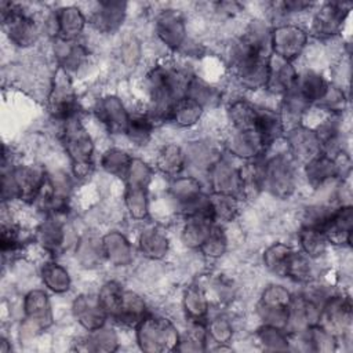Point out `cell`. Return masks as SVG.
I'll return each instance as SVG.
<instances>
[{
  "instance_id": "obj_26",
  "label": "cell",
  "mask_w": 353,
  "mask_h": 353,
  "mask_svg": "<svg viewBox=\"0 0 353 353\" xmlns=\"http://www.w3.org/2000/svg\"><path fill=\"white\" fill-rule=\"evenodd\" d=\"M156 121L148 112H130V119L125 130V137L135 146H145L150 142Z\"/></svg>"
},
{
  "instance_id": "obj_38",
  "label": "cell",
  "mask_w": 353,
  "mask_h": 353,
  "mask_svg": "<svg viewBox=\"0 0 353 353\" xmlns=\"http://www.w3.org/2000/svg\"><path fill=\"white\" fill-rule=\"evenodd\" d=\"M123 294H124V288L116 280H109L105 284H102V287L97 294L101 306L106 312L108 317L112 320L117 316L120 310V306L123 302Z\"/></svg>"
},
{
  "instance_id": "obj_17",
  "label": "cell",
  "mask_w": 353,
  "mask_h": 353,
  "mask_svg": "<svg viewBox=\"0 0 353 353\" xmlns=\"http://www.w3.org/2000/svg\"><path fill=\"white\" fill-rule=\"evenodd\" d=\"M63 215H47L36 230V240L51 255H59L68 241V226L62 221Z\"/></svg>"
},
{
  "instance_id": "obj_29",
  "label": "cell",
  "mask_w": 353,
  "mask_h": 353,
  "mask_svg": "<svg viewBox=\"0 0 353 353\" xmlns=\"http://www.w3.org/2000/svg\"><path fill=\"white\" fill-rule=\"evenodd\" d=\"M258 105L247 99H236L228 108V119L233 130H254Z\"/></svg>"
},
{
  "instance_id": "obj_2",
  "label": "cell",
  "mask_w": 353,
  "mask_h": 353,
  "mask_svg": "<svg viewBox=\"0 0 353 353\" xmlns=\"http://www.w3.org/2000/svg\"><path fill=\"white\" fill-rule=\"evenodd\" d=\"M137 341L148 352L176 350L179 334L171 320L163 316L148 314L137 327Z\"/></svg>"
},
{
  "instance_id": "obj_43",
  "label": "cell",
  "mask_w": 353,
  "mask_h": 353,
  "mask_svg": "<svg viewBox=\"0 0 353 353\" xmlns=\"http://www.w3.org/2000/svg\"><path fill=\"white\" fill-rule=\"evenodd\" d=\"M120 55H121V61L131 66V65H135L139 58H141V44L139 41L137 40V37H130L127 39L121 47H120Z\"/></svg>"
},
{
  "instance_id": "obj_5",
  "label": "cell",
  "mask_w": 353,
  "mask_h": 353,
  "mask_svg": "<svg viewBox=\"0 0 353 353\" xmlns=\"http://www.w3.org/2000/svg\"><path fill=\"white\" fill-rule=\"evenodd\" d=\"M125 205L135 221L146 219L149 214L148 188L152 179V168L139 159H134L125 176Z\"/></svg>"
},
{
  "instance_id": "obj_42",
  "label": "cell",
  "mask_w": 353,
  "mask_h": 353,
  "mask_svg": "<svg viewBox=\"0 0 353 353\" xmlns=\"http://www.w3.org/2000/svg\"><path fill=\"white\" fill-rule=\"evenodd\" d=\"M207 332L208 339H212L215 343L223 345L232 338V325L225 317H215L211 321L207 320Z\"/></svg>"
},
{
  "instance_id": "obj_10",
  "label": "cell",
  "mask_w": 353,
  "mask_h": 353,
  "mask_svg": "<svg viewBox=\"0 0 353 353\" xmlns=\"http://www.w3.org/2000/svg\"><path fill=\"white\" fill-rule=\"evenodd\" d=\"M319 325L336 338L347 334L352 325L350 296L345 294H331L321 305Z\"/></svg>"
},
{
  "instance_id": "obj_40",
  "label": "cell",
  "mask_w": 353,
  "mask_h": 353,
  "mask_svg": "<svg viewBox=\"0 0 353 353\" xmlns=\"http://www.w3.org/2000/svg\"><path fill=\"white\" fill-rule=\"evenodd\" d=\"M226 248H228V237L225 234V230H223L222 225L215 223L211 228V230H210L208 236L205 237V240L203 241V244L200 245L199 251L204 256L215 259V258L222 256L225 254Z\"/></svg>"
},
{
  "instance_id": "obj_39",
  "label": "cell",
  "mask_w": 353,
  "mask_h": 353,
  "mask_svg": "<svg viewBox=\"0 0 353 353\" xmlns=\"http://www.w3.org/2000/svg\"><path fill=\"white\" fill-rule=\"evenodd\" d=\"M117 342L119 339L116 332L103 325L94 331H88V335L81 339V349L94 352H112L117 349Z\"/></svg>"
},
{
  "instance_id": "obj_25",
  "label": "cell",
  "mask_w": 353,
  "mask_h": 353,
  "mask_svg": "<svg viewBox=\"0 0 353 353\" xmlns=\"http://www.w3.org/2000/svg\"><path fill=\"white\" fill-rule=\"evenodd\" d=\"M146 316L148 307L143 298L134 291L124 290L120 310L113 320L125 327H137Z\"/></svg>"
},
{
  "instance_id": "obj_23",
  "label": "cell",
  "mask_w": 353,
  "mask_h": 353,
  "mask_svg": "<svg viewBox=\"0 0 353 353\" xmlns=\"http://www.w3.org/2000/svg\"><path fill=\"white\" fill-rule=\"evenodd\" d=\"M156 167L161 174L176 178L188 167L186 152L176 143H164L157 152Z\"/></svg>"
},
{
  "instance_id": "obj_28",
  "label": "cell",
  "mask_w": 353,
  "mask_h": 353,
  "mask_svg": "<svg viewBox=\"0 0 353 353\" xmlns=\"http://www.w3.org/2000/svg\"><path fill=\"white\" fill-rule=\"evenodd\" d=\"M138 247L142 255L150 259H161L168 252L170 241L167 237V233H164L163 229L159 226H152L145 230H142Z\"/></svg>"
},
{
  "instance_id": "obj_37",
  "label": "cell",
  "mask_w": 353,
  "mask_h": 353,
  "mask_svg": "<svg viewBox=\"0 0 353 353\" xmlns=\"http://www.w3.org/2000/svg\"><path fill=\"white\" fill-rule=\"evenodd\" d=\"M294 251L295 250L291 245L284 243H274L273 245L268 247L263 252V263L266 269L280 277H284L287 263Z\"/></svg>"
},
{
  "instance_id": "obj_33",
  "label": "cell",
  "mask_w": 353,
  "mask_h": 353,
  "mask_svg": "<svg viewBox=\"0 0 353 353\" xmlns=\"http://www.w3.org/2000/svg\"><path fill=\"white\" fill-rule=\"evenodd\" d=\"M203 113H204V108L200 103H197L189 97H185L176 102V105L174 106L170 114L168 121L174 123L178 127L186 128L197 124Z\"/></svg>"
},
{
  "instance_id": "obj_6",
  "label": "cell",
  "mask_w": 353,
  "mask_h": 353,
  "mask_svg": "<svg viewBox=\"0 0 353 353\" xmlns=\"http://www.w3.org/2000/svg\"><path fill=\"white\" fill-rule=\"evenodd\" d=\"M352 3L328 1L320 4L313 10L312 23L309 28V36L319 40H331L341 34L343 25L350 14Z\"/></svg>"
},
{
  "instance_id": "obj_20",
  "label": "cell",
  "mask_w": 353,
  "mask_h": 353,
  "mask_svg": "<svg viewBox=\"0 0 353 353\" xmlns=\"http://www.w3.org/2000/svg\"><path fill=\"white\" fill-rule=\"evenodd\" d=\"M298 70L294 68L292 62L284 61L276 55L269 58V73L265 90L273 95H284L296 81Z\"/></svg>"
},
{
  "instance_id": "obj_15",
  "label": "cell",
  "mask_w": 353,
  "mask_h": 353,
  "mask_svg": "<svg viewBox=\"0 0 353 353\" xmlns=\"http://www.w3.org/2000/svg\"><path fill=\"white\" fill-rule=\"evenodd\" d=\"M127 15V3L123 1H98L90 11L88 22L101 33L112 34L124 23Z\"/></svg>"
},
{
  "instance_id": "obj_14",
  "label": "cell",
  "mask_w": 353,
  "mask_h": 353,
  "mask_svg": "<svg viewBox=\"0 0 353 353\" xmlns=\"http://www.w3.org/2000/svg\"><path fill=\"white\" fill-rule=\"evenodd\" d=\"M97 119L102 125L114 135H124L130 119V112L125 109L121 99L116 95H106L98 99L94 108Z\"/></svg>"
},
{
  "instance_id": "obj_16",
  "label": "cell",
  "mask_w": 353,
  "mask_h": 353,
  "mask_svg": "<svg viewBox=\"0 0 353 353\" xmlns=\"http://www.w3.org/2000/svg\"><path fill=\"white\" fill-rule=\"evenodd\" d=\"M55 39L76 40L83 33L88 18L77 6H62L52 11Z\"/></svg>"
},
{
  "instance_id": "obj_30",
  "label": "cell",
  "mask_w": 353,
  "mask_h": 353,
  "mask_svg": "<svg viewBox=\"0 0 353 353\" xmlns=\"http://www.w3.org/2000/svg\"><path fill=\"white\" fill-rule=\"evenodd\" d=\"M298 241L301 248L299 251L313 261L321 258L328 247L325 236L319 229L307 226H301L298 233Z\"/></svg>"
},
{
  "instance_id": "obj_24",
  "label": "cell",
  "mask_w": 353,
  "mask_h": 353,
  "mask_svg": "<svg viewBox=\"0 0 353 353\" xmlns=\"http://www.w3.org/2000/svg\"><path fill=\"white\" fill-rule=\"evenodd\" d=\"M103 256L116 266H125L132 261V245L120 232H109L102 239Z\"/></svg>"
},
{
  "instance_id": "obj_22",
  "label": "cell",
  "mask_w": 353,
  "mask_h": 353,
  "mask_svg": "<svg viewBox=\"0 0 353 353\" xmlns=\"http://www.w3.org/2000/svg\"><path fill=\"white\" fill-rule=\"evenodd\" d=\"M23 310L26 320L37 328H44L51 324V305L46 291L32 290L23 302Z\"/></svg>"
},
{
  "instance_id": "obj_12",
  "label": "cell",
  "mask_w": 353,
  "mask_h": 353,
  "mask_svg": "<svg viewBox=\"0 0 353 353\" xmlns=\"http://www.w3.org/2000/svg\"><path fill=\"white\" fill-rule=\"evenodd\" d=\"M290 154L294 161H301L306 164L321 152V143L313 128L298 124L292 127L288 134H285Z\"/></svg>"
},
{
  "instance_id": "obj_32",
  "label": "cell",
  "mask_w": 353,
  "mask_h": 353,
  "mask_svg": "<svg viewBox=\"0 0 353 353\" xmlns=\"http://www.w3.org/2000/svg\"><path fill=\"white\" fill-rule=\"evenodd\" d=\"M43 284L55 294H63L70 290L72 280L65 266L55 261H48L41 268Z\"/></svg>"
},
{
  "instance_id": "obj_21",
  "label": "cell",
  "mask_w": 353,
  "mask_h": 353,
  "mask_svg": "<svg viewBox=\"0 0 353 353\" xmlns=\"http://www.w3.org/2000/svg\"><path fill=\"white\" fill-rule=\"evenodd\" d=\"M254 131L258 134L265 149L268 150L276 141H279L284 135L285 125L279 112L258 106Z\"/></svg>"
},
{
  "instance_id": "obj_18",
  "label": "cell",
  "mask_w": 353,
  "mask_h": 353,
  "mask_svg": "<svg viewBox=\"0 0 353 353\" xmlns=\"http://www.w3.org/2000/svg\"><path fill=\"white\" fill-rule=\"evenodd\" d=\"M74 319L87 330L94 331L106 324L109 319L99 303L97 294H81L76 296L72 305Z\"/></svg>"
},
{
  "instance_id": "obj_11",
  "label": "cell",
  "mask_w": 353,
  "mask_h": 353,
  "mask_svg": "<svg viewBox=\"0 0 353 353\" xmlns=\"http://www.w3.org/2000/svg\"><path fill=\"white\" fill-rule=\"evenodd\" d=\"M154 33L167 48L172 51H179L181 47L188 40L186 22L179 10H161L156 17Z\"/></svg>"
},
{
  "instance_id": "obj_13",
  "label": "cell",
  "mask_w": 353,
  "mask_h": 353,
  "mask_svg": "<svg viewBox=\"0 0 353 353\" xmlns=\"http://www.w3.org/2000/svg\"><path fill=\"white\" fill-rule=\"evenodd\" d=\"M353 229V210L350 204H338L328 219L325 221L321 233L325 236L328 244L352 245Z\"/></svg>"
},
{
  "instance_id": "obj_7",
  "label": "cell",
  "mask_w": 353,
  "mask_h": 353,
  "mask_svg": "<svg viewBox=\"0 0 353 353\" xmlns=\"http://www.w3.org/2000/svg\"><path fill=\"white\" fill-rule=\"evenodd\" d=\"M1 19L10 40L15 46L29 47L37 40L40 34L37 22L23 10L21 4L1 3Z\"/></svg>"
},
{
  "instance_id": "obj_31",
  "label": "cell",
  "mask_w": 353,
  "mask_h": 353,
  "mask_svg": "<svg viewBox=\"0 0 353 353\" xmlns=\"http://www.w3.org/2000/svg\"><path fill=\"white\" fill-rule=\"evenodd\" d=\"M210 309V301L205 296L204 291L192 285L186 290L183 296V310L189 321H207V314Z\"/></svg>"
},
{
  "instance_id": "obj_36",
  "label": "cell",
  "mask_w": 353,
  "mask_h": 353,
  "mask_svg": "<svg viewBox=\"0 0 353 353\" xmlns=\"http://www.w3.org/2000/svg\"><path fill=\"white\" fill-rule=\"evenodd\" d=\"M221 95L222 94L216 87L211 85L210 83L194 74L192 76L186 90V97L200 103L204 109L207 106H215L221 101Z\"/></svg>"
},
{
  "instance_id": "obj_34",
  "label": "cell",
  "mask_w": 353,
  "mask_h": 353,
  "mask_svg": "<svg viewBox=\"0 0 353 353\" xmlns=\"http://www.w3.org/2000/svg\"><path fill=\"white\" fill-rule=\"evenodd\" d=\"M134 157L124 149L110 148L101 156V167L110 175L117 178L127 176Z\"/></svg>"
},
{
  "instance_id": "obj_1",
  "label": "cell",
  "mask_w": 353,
  "mask_h": 353,
  "mask_svg": "<svg viewBox=\"0 0 353 353\" xmlns=\"http://www.w3.org/2000/svg\"><path fill=\"white\" fill-rule=\"evenodd\" d=\"M61 142L70 159L73 176L87 179L94 171V142L80 121V117L62 123Z\"/></svg>"
},
{
  "instance_id": "obj_4",
  "label": "cell",
  "mask_w": 353,
  "mask_h": 353,
  "mask_svg": "<svg viewBox=\"0 0 353 353\" xmlns=\"http://www.w3.org/2000/svg\"><path fill=\"white\" fill-rule=\"evenodd\" d=\"M296 188V170L291 156L276 154L262 161V189L274 197L287 199Z\"/></svg>"
},
{
  "instance_id": "obj_9",
  "label": "cell",
  "mask_w": 353,
  "mask_h": 353,
  "mask_svg": "<svg viewBox=\"0 0 353 353\" xmlns=\"http://www.w3.org/2000/svg\"><path fill=\"white\" fill-rule=\"evenodd\" d=\"M291 299L292 295L283 285L273 284L265 288L256 306L258 314L263 320V324L285 330Z\"/></svg>"
},
{
  "instance_id": "obj_27",
  "label": "cell",
  "mask_w": 353,
  "mask_h": 353,
  "mask_svg": "<svg viewBox=\"0 0 353 353\" xmlns=\"http://www.w3.org/2000/svg\"><path fill=\"white\" fill-rule=\"evenodd\" d=\"M210 214L212 221L218 225L232 222L240 211V197L225 193L208 194Z\"/></svg>"
},
{
  "instance_id": "obj_8",
  "label": "cell",
  "mask_w": 353,
  "mask_h": 353,
  "mask_svg": "<svg viewBox=\"0 0 353 353\" xmlns=\"http://www.w3.org/2000/svg\"><path fill=\"white\" fill-rule=\"evenodd\" d=\"M309 41V33L306 29L296 23L284 22L276 25L272 29L270 36V48L272 54L288 61L294 62L296 58L302 55Z\"/></svg>"
},
{
  "instance_id": "obj_19",
  "label": "cell",
  "mask_w": 353,
  "mask_h": 353,
  "mask_svg": "<svg viewBox=\"0 0 353 353\" xmlns=\"http://www.w3.org/2000/svg\"><path fill=\"white\" fill-rule=\"evenodd\" d=\"M208 181L212 193H225L241 197V179L239 168L219 157L208 170Z\"/></svg>"
},
{
  "instance_id": "obj_35",
  "label": "cell",
  "mask_w": 353,
  "mask_h": 353,
  "mask_svg": "<svg viewBox=\"0 0 353 353\" xmlns=\"http://www.w3.org/2000/svg\"><path fill=\"white\" fill-rule=\"evenodd\" d=\"M314 276L313 259L302 254L301 251H294L285 268L284 277L291 279L295 283L309 284Z\"/></svg>"
},
{
  "instance_id": "obj_3",
  "label": "cell",
  "mask_w": 353,
  "mask_h": 353,
  "mask_svg": "<svg viewBox=\"0 0 353 353\" xmlns=\"http://www.w3.org/2000/svg\"><path fill=\"white\" fill-rule=\"evenodd\" d=\"M47 106L51 117L61 124L70 119L79 117V102L72 84L70 73L62 68L57 66L52 76L47 95Z\"/></svg>"
},
{
  "instance_id": "obj_41",
  "label": "cell",
  "mask_w": 353,
  "mask_h": 353,
  "mask_svg": "<svg viewBox=\"0 0 353 353\" xmlns=\"http://www.w3.org/2000/svg\"><path fill=\"white\" fill-rule=\"evenodd\" d=\"M256 336L259 342L263 343L266 349L279 350V349H287L288 347V334L285 330L263 324L258 332Z\"/></svg>"
}]
</instances>
